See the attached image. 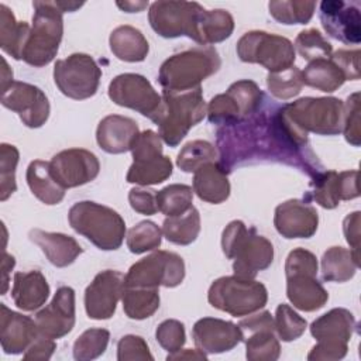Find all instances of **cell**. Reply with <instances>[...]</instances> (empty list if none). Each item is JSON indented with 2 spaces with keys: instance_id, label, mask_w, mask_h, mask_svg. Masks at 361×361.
<instances>
[{
  "instance_id": "obj_1",
  "label": "cell",
  "mask_w": 361,
  "mask_h": 361,
  "mask_svg": "<svg viewBox=\"0 0 361 361\" xmlns=\"http://www.w3.org/2000/svg\"><path fill=\"white\" fill-rule=\"evenodd\" d=\"M217 164L230 173L235 166L257 162H278L295 166L309 176L324 171L312 151L307 134L295 127L282 106L265 99L261 109L238 123L220 126Z\"/></svg>"
},
{
  "instance_id": "obj_2",
  "label": "cell",
  "mask_w": 361,
  "mask_h": 361,
  "mask_svg": "<svg viewBox=\"0 0 361 361\" xmlns=\"http://www.w3.org/2000/svg\"><path fill=\"white\" fill-rule=\"evenodd\" d=\"M162 102L151 118L158 126V134L169 147H176L192 127L206 116L202 89L162 90Z\"/></svg>"
},
{
  "instance_id": "obj_3",
  "label": "cell",
  "mask_w": 361,
  "mask_h": 361,
  "mask_svg": "<svg viewBox=\"0 0 361 361\" xmlns=\"http://www.w3.org/2000/svg\"><path fill=\"white\" fill-rule=\"evenodd\" d=\"M221 250L228 259H234V275L241 278L254 279L274 261L272 243L257 234L254 227L247 228L241 220H233L226 226L221 234Z\"/></svg>"
},
{
  "instance_id": "obj_4",
  "label": "cell",
  "mask_w": 361,
  "mask_h": 361,
  "mask_svg": "<svg viewBox=\"0 0 361 361\" xmlns=\"http://www.w3.org/2000/svg\"><path fill=\"white\" fill-rule=\"evenodd\" d=\"M220 65L219 52L213 47H193L169 56L159 68L158 82L165 90H192L200 87Z\"/></svg>"
},
{
  "instance_id": "obj_5",
  "label": "cell",
  "mask_w": 361,
  "mask_h": 361,
  "mask_svg": "<svg viewBox=\"0 0 361 361\" xmlns=\"http://www.w3.org/2000/svg\"><path fill=\"white\" fill-rule=\"evenodd\" d=\"M71 227L103 251L118 250L126 237L123 217L104 204L83 200L75 203L68 213Z\"/></svg>"
},
{
  "instance_id": "obj_6",
  "label": "cell",
  "mask_w": 361,
  "mask_h": 361,
  "mask_svg": "<svg viewBox=\"0 0 361 361\" xmlns=\"http://www.w3.org/2000/svg\"><path fill=\"white\" fill-rule=\"evenodd\" d=\"M32 27L23 49L21 59L35 68L52 62L63 34L62 11L55 1H34Z\"/></svg>"
},
{
  "instance_id": "obj_7",
  "label": "cell",
  "mask_w": 361,
  "mask_h": 361,
  "mask_svg": "<svg viewBox=\"0 0 361 361\" xmlns=\"http://www.w3.org/2000/svg\"><path fill=\"white\" fill-rule=\"evenodd\" d=\"M282 111L306 134L336 135L343 131L344 103L337 97H303L282 104Z\"/></svg>"
},
{
  "instance_id": "obj_8",
  "label": "cell",
  "mask_w": 361,
  "mask_h": 361,
  "mask_svg": "<svg viewBox=\"0 0 361 361\" xmlns=\"http://www.w3.org/2000/svg\"><path fill=\"white\" fill-rule=\"evenodd\" d=\"M209 303L234 317L247 316L267 305V288L254 279L237 275L216 279L207 293Z\"/></svg>"
},
{
  "instance_id": "obj_9",
  "label": "cell",
  "mask_w": 361,
  "mask_h": 361,
  "mask_svg": "<svg viewBox=\"0 0 361 361\" xmlns=\"http://www.w3.org/2000/svg\"><path fill=\"white\" fill-rule=\"evenodd\" d=\"M131 154L134 162L126 176L128 183L158 185L172 175V162L162 155V140L155 131L140 133L131 147Z\"/></svg>"
},
{
  "instance_id": "obj_10",
  "label": "cell",
  "mask_w": 361,
  "mask_h": 361,
  "mask_svg": "<svg viewBox=\"0 0 361 361\" xmlns=\"http://www.w3.org/2000/svg\"><path fill=\"white\" fill-rule=\"evenodd\" d=\"M237 55L243 62L259 63L269 72H279L293 66V44L281 35L265 31L245 32L237 42Z\"/></svg>"
},
{
  "instance_id": "obj_11",
  "label": "cell",
  "mask_w": 361,
  "mask_h": 361,
  "mask_svg": "<svg viewBox=\"0 0 361 361\" xmlns=\"http://www.w3.org/2000/svg\"><path fill=\"white\" fill-rule=\"evenodd\" d=\"M185 278V262L180 255L158 250L133 264L124 275V286L175 288Z\"/></svg>"
},
{
  "instance_id": "obj_12",
  "label": "cell",
  "mask_w": 361,
  "mask_h": 361,
  "mask_svg": "<svg viewBox=\"0 0 361 361\" xmlns=\"http://www.w3.org/2000/svg\"><path fill=\"white\" fill-rule=\"evenodd\" d=\"M102 69L87 54H72L54 66V82L59 92L73 100H85L96 94Z\"/></svg>"
},
{
  "instance_id": "obj_13",
  "label": "cell",
  "mask_w": 361,
  "mask_h": 361,
  "mask_svg": "<svg viewBox=\"0 0 361 361\" xmlns=\"http://www.w3.org/2000/svg\"><path fill=\"white\" fill-rule=\"evenodd\" d=\"M204 8L196 1H154L149 6L151 28L164 38L186 35L196 41V27Z\"/></svg>"
},
{
  "instance_id": "obj_14",
  "label": "cell",
  "mask_w": 361,
  "mask_h": 361,
  "mask_svg": "<svg viewBox=\"0 0 361 361\" xmlns=\"http://www.w3.org/2000/svg\"><path fill=\"white\" fill-rule=\"evenodd\" d=\"M109 97L113 103L138 111L152 118L159 109L162 97L147 78L138 73H121L109 85Z\"/></svg>"
},
{
  "instance_id": "obj_15",
  "label": "cell",
  "mask_w": 361,
  "mask_h": 361,
  "mask_svg": "<svg viewBox=\"0 0 361 361\" xmlns=\"http://www.w3.org/2000/svg\"><path fill=\"white\" fill-rule=\"evenodd\" d=\"M1 104L17 113L24 126L39 128L49 117V102L45 93L27 82L13 80L1 90Z\"/></svg>"
},
{
  "instance_id": "obj_16",
  "label": "cell",
  "mask_w": 361,
  "mask_h": 361,
  "mask_svg": "<svg viewBox=\"0 0 361 361\" xmlns=\"http://www.w3.org/2000/svg\"><path fill=\"white\" fill-rule=\"evenodd\" d=\"M51 172L65 189L92 182L100 171L97 157L83 148H69L58 152L49 161Z\"/></svg>"
},
{
  "instance_id": "obj_17",
  "label": "cell",
  "mask_w": 361,
  "mask_h": 361,
  "mask_svg": "<svg viewBox=\"0 0 361 361\" xmlns=\"http://www.w3.org/2000/svg\"><path fill=\"white\" fill-rule=\"evenodd\" d=\"M319 18L324 31L334 39L344 44H360V3L324 0L319 6Z\"/></svg>"
},
{
  "instance_id": "obj_18",
  "label": "cell",
  "mask_w": 361,
  "mask_h": 361,
  "mask_svg": "<svg viewBox=\"0 0 361 361\" xmlns=\"http://www.w3.org/2000/svg\"><path fill=\"white\" fill-rule=\"evenodd\" d=\"M312 190L306 200L313 199L323 209H334L341 200H351L360 196L358 171H322L312 178Z\"/></svg>"
},
{
  "instance_id": "obj_19",
  "label": "cell",
  "mask_w": 361,
  "mask_h": 361,
  "mask_svg": "<svg viewBox=\"0 0 361 361\" xmlns=\"http://www.w3.org/2000/svg\"><path fill=\"white\" fill-rule=\"evenodd\" d=\"M124 288V275L114 269L99 272L85 290V309L89 319L107 320L116 313Z\"/></svg>"
},
{
  "instance_id": "obj_20",
  "label": "cell",
  "mask_w": 361,
  "mask_h": 361,
  "mask_svg": "<svg viewBox=\"0 0 361 361\" xmlns=\"http://www.w3.org/2000/svg\"><path fill=\"white\" fill-rule=\"evenodd\" d=\"M245 357L250 361H275L279 358L281 345L275 337V323L269 312L252 314L240 322Z\"/></svg>"
},
{
  "instance_id": "obj_21",
  "label": "cell",
  "mask_w": 361,
  "mask_h": 361,
  "mask_svg": "<svg viewBox=\"0 0 361 361\" xmlns=\"http://www.w3.org/2000/svg\"><path fill=\"white\" fill-rule=\"evenodd\" d=\"M35 323L41 336L61 338L75 326V290L71 286L58 288L49 305L35 314Z\"/></svg>"
},
{
  "instance_id": "obj_22",
  "label": "cell",
  "mask_w": 361,
  "mask_h": 361,
  "mask_svg": "<svg viewBox=\"0 0 361 361\" xmlns=\"http://www.w3.org/2000/svg\"><path fill=\"white\" fill-rule=\"evenodd\" d=\"M317 224V212L307 200L290 199L275 209L274 226L285 238H310Z\"/></svg>"
},
{
  "instance_id": "obj_23",
  "label": "cell",
  "mask_w": 361,
  "mask_h": 361,
  "mask_svg": "<svg viewBox=\"0 0 361 361\" xmlns=\"http://www.w3.org/2000/svg\"><path fill=\"white\" fill-rule=\"evenodd\" d=\"M192 337L195 345L206 354L230 351L244 338L240 326L216 317L199 319L192 329Z\"/></svg>"
},
{
  "instance_id": "obj_24",
  "label": "cell",
  "mask_w": 361,
  "mask_h": 361,
  "mask_svg": "<svg viewBox=\"0 0 361 361\" xmlns=\"http://www.w3.org/2000/svg\"><path fill=\"white\" fill-rule=\"evenodd\" d=\"M39 336L35 320L0 303V341L6 354H21Z\"/></svg>"
},
{
  "instance_id": "obj_25",
  "label": "cell",
  "mask_w": 361,
  "mask_h": 361,
  "mask_svg": "<svg viewBox=\"0 0 361 361\" xmlns=\"http://www.w3.org/2000/svg\"><path fill=\"white\" fill-rule=\"evenodd\" d=\"M138 134V126L133 118L110 114L100 120L96 130V141L107 154H123L131 151Z\"/></svg>"
},
{
  "instance_id": "obj_26",
  "label": "cell",
  "mask_w": 361,
  "mask_h": 361,
  "mask_svg": "<svg viewBox=\"0 0 361 361\" xmlns=\"http://www.w3.org/2000/svg\"><path fill=\"white\" fill-rule=\"evenodd\" d=\"M28 237L41 248L48 261L58 268H65L73 264L75 259L83 252V248L73 237L62 233H51L41 228H32L30 230Z\"/></svg>"
},
{
  "instance_id": "obj_27",
  "label": "cell",
  "mask_w": 361,
  "mask_h": 361,
  "mask_svg": "<svg viewBox=\"0 0 361 361\" xmlns=\"http://www.w3.org/2000/svg\"><path fill=\"white\" fill-rule=\"evenodd\" d=\"M11 296L18 309L34 312L47 302L49 296V285L45 276L37 269L16 272Z\"/></svg>"
},
{
  "instance_id": "obj_28",
  "label": "cell",
  "mask_w": 361,
  "mask_h": 361,
  "mask_svg": "<svg viewBox=\"0 0 361 361\" xmlns=\"http://www.w3.org/2000/svg\"><path fill=\"white\" fill-rule=\"evenodd\" d=\"M286 296L293 307L303 312L319 310L329 300V293L317 276L303 274L286 276Z\"/></svg>"
},
{
  "instance_id": "obj_29",
  "label": "cell",
  "mask_w": 361,
  "mask_h": 361,
  "mask_svg": "<svg viewBox=\"0 0 361 361\" xmlns=\"http://www.w3.org/2000/svg\"><path fill=\"white\" fill-rule=\"evenodd\" d=\"M355 330L353 313L343 307H334L310 324V334L317 341L348 343Z\"/></svg>"
},
{
  "instance_id": "obj_30",
  "label": "cell",
  "mask_w": 361,
  "mask_h": 361,
  "mask_svg": "<svg viewBox=\"0 0 361 361\" xmlns=\"http://www.w3.org/2000/svg\"><path fill=\"white\" fill-rule=\"evenodd\" d=\"M228 173L217 164L209 162L200 166L193 176V192L203 202L219 204L230 196Z\"/></svg>"
},
{
  "instance_id": "obj_31",
  "label": "cell",
  "mask_w": 361,
  "mask_h": 361,
  "mask_svg": "<svg viewBox=\"0 0 361 361\" xmlns=\"http://www.w3.org/2000/svg\"><path fill=\"white\" fill-rule=\"evenodd\" d=\"M27 183L32 195L42 203L58 204L65 197V188L61 186L51 172V165L42 159H34L27 168Z\"/></svg>"
},
{
  "instance_id": "obj_32",
  "label": "cell",
  "mask_w": 361,
  "mask_h": 361,
  "mask_svg": "<svg viewBox=\"0 0 361 361\" xmlns=\"http://www.w3.org/2000/svg\"><path fill=\"white\" fill-rule=\"evenodd\" d=\"M109 44L114 56L124 62H141L147 58L149 51L144 34L131 25L114 28L110 34Z\"/></svg>"
},
{
  "instance_id": "obj_33",
  "label": "cell",
  "mask_w": 361,
  "mask_h": 361,
  "mask_svg": "<svg viewBox=\"0 0 361 361\" xmlns=\"http://www.w3.org/2000/svg\"><path fill=\"white\" fill-rule=\"evenodd\" d=\"M234 30V20L227 10H203L197 20L196 42L210 45L227 39Z\"/></svg>"
},
{
  "instance_id": "obj_34",
  "label": "cell",
  "mask_w": 361,
  "mask_h": 361,
  "mask_svg": "<svg viewBox=\"0 0 361 361\" xmlns=\"http://www.w3.org/2000/svg\"><path fill=\"white\" fill-rule=\"evenodd\" d=\"M30 30L25 21H17L13 11L0 4V47L6 54L20 61Z\"/></svg>"
},
{
  "instance_id": "obj_35",
  "label": "cell",
  "mask_w": 361,
  "mask_h": 361,
  "mask_svg": "<svg viewBox=\"0 0 361 361\" xmlns=\"http://www.w3.org/2000/svg\"><path fill=\"white\" fill-rule=\"evenodd\" d=\"M302 79L303 85L326 93L337 90L345 82L344 73L331 58H323L309 62L307 66L302 71Z\"/></svg>"
},
{
  "instance_id": "obj_36",
  "label": "cell",
  "mask_w": 361,
  "mask_h": 361,
  "mask_svg": "<svg viewBox=\"0 0 361 361\" xmlns=\"http://www.w3.org/2000/svg\"><path fill=\"white\" fill-rule=\"evenodd\" d=\"M358 268L360 262L344 247H330L322 257V276L327 282H347Z\"/></svg>"
},
{
  "instance_id": "obj_37",
  "label": "cell",
  "mask_w": 361,
  "mask_h": 361,
  "mask_svg": "<svg viewBox=\"0 0 361 361\" xmlns=\"http://www.w3.org/2000/svg\"><path fill=\"white\" fill-rule=\"evenodd\" d=\"M124 313L134 320L151 317L159 307L158 288L124 286L121 295Z\"/></svg>"
},
{
  "instance_id": "obj_38",
  "label": "cell",
  "mask_w": 361,
  "mask_h": 361,
  "mask_svg": "<svg viewBox=\"0 0 361 361\" xmlns=\"http://www.w3.org/2000/svg\"><path fill=\"white\" fill-rule=\"evenodd\" d=\"M200 233V214L196 207H190L186 213L166 217L162 223V234L176 245L192 244Z\"/></svg>"
},
{
  "instance_id": "obj_39",
  "label": "cell",
  "mask_w": 361,
  "mask_h": 361,
  "mask_svg": "<svg viewBox=\"0 0 361 361\" xmlns=\"http://www.w3.org/2000/svg\"><path fill=\"white\" fill-rule=\"evenodd\" d=\"M193 189L188 185L172 183L157 192L158 212L166 217L179 216L192 207Z\"/></svg>"
},
{
  "instance_id": "obj_40",
  "label": "cell",
  "mask_w": 361,
  "mask_h": 361,
  "mask_svg": "<svg viewBox=\"0 0 361 361\" xmlns=\"http://www.w3.org/2000/svg\"><path fill=\"white\" fill-rule=\"evenodd\" d=\"M219 154L216 147L204 140H193L183 145L176 158V165L183 172H196L209 162H217Z\"/></svg>"
},
{
  "instance_id": "obj_41",
  "label": "cell",
  "mask_w": 361,
  "mask_h": 361,
  "mask_svg": "<svg viewBox=\"0 0 361 361\" xmlns=\"http://www.w3.org/2000/svg\"><path fill=\"white\" fill-rule=\"evenodd\" d=\"M269 14L281 24H307L313 17L316 3L314 1H269Z\"/></svg>"
},
{
  "instance_id": "obj_42",
  "label": "cell",
  "mask_w": 361,
  "mask_h": 361,
  "mask_svg": "<svg viewBox=\"0 0 361 361\" xmlns=\"http://www.w3.org/2000/svg\"><path fill=\"white\" fill-rule=\"evenodd\" d=\"M267 86L274 97L281 100L292 99L302 92V71L293 65L279 72H269L267 76Z\"/></svg>"
},
{
  "instance_id": "obj_43",
  "label": "cell",
  "mask_w": 361,
  "mask_h": 361,
  "mask_svg": "<svg viewBox=\"0 0 361 361\" xmlns=\"http://www.w3.org/2000/svg\"><path fill=\"white\" fill-rule=\"evenodd\" d=\"M162 241L161 228L149 220H144L131 227L127 233V247L133 254H144L157 250Z\"/></svg>"
},
{
  "instance_id": "obj_44",
  "label": "cell",
  "mask_w": 361,
  "mask_h": 361,
  "mask_svg": "<svg viewBox=\"0 0 361 361\" xmlns=\"http://www.w3.org/2000/svg\"><path fill=\"white\" fill-rule=\"evenodd\" d=\"M110 333L106 329L85 330L73 343V358L89 361L100 357L109 344Z\"/></svg>"
},
{
  "instance_id": "obj_45",
  "label": "cell",
  "mask_w": 361,
  "mask_h": 361,
  "mask_svg": "<svg viewBox=\"0 0 361 361\" xmlns=\"http://www.w3.org/2000/svg\"><path fill=\"white\" fill-rule=\"evenodd\" d=\"M293 48H296L300 56L309 62L330 58L333 54L331 44L316 28L300 31L295 39Z\"/></svg>"
},
{
  "instance_id": "obj_46",
  "label": "cell",
  "mask_w": 361,
  "mask_h": 361,
  "mask_svg": "<svg viewBox=\"0 0 361 361\" xmlns=\"http://www.w3.org/2000/svg\"><path fill=\"white\" fill-rule=\"evenodd\" d=\"M274 323L278 337L286 343L299 338L307 327V322L285 303H281L276 307Z\"/></svg>"
},
{
  "instance_id": "obj_47",
  "label": "cell",
  "mask_w": 361,
  "mask_h": 361,
  "mask_svg": "<svg viewBox=\"0 0 361 361\" xmlns=\"http://www.w3.org/2000/svg\"><path fill=\"white\" fill-rule=\"evenodd\" d=\"M20 152L11 145L3 142L0 145V200H7L17 189L16 168L18 164Z\"/></svg>"
},
{
  "instance_id": "obj_48",
  "label": "cell",
  "mask_w": 361,
  "mask_h": 361,
  "mask_svg": "<svg viewBox=\"0 0 361 361\" xmlns=\"http://www.w3.org/2000/svg\"><path fill=\"white\" fill-rule=\"evenodd\" d=\"M157 341L159 345L166 350L169 354L179 351L186 341V334H185V326L179 320L175 319H168L159 323L155 331Z\"/></svg>"
},
{
  "instance_id": "obj_49",
  "label": "cell",
  "mask_w": 361,
  "mask_h": 361,
  "mask_svg": "<svg viewBox=\"0 0 361 361\" xmlns=\"http://www.w3.org/2000/svg\"><path fill=\"white\" fill-rule=\"evenodd\" d=\"M343 133L345 141L354 147H358L361 142V130H360V92L350 94L344 103V120H343Z\"/></svg>"
},
{
  "instance_id": "obj_50",
  "label": "cell",
  "mask_w": 361,
  "mask_h": 361,
  "mask_svg": "<svg viewBox=\"0 0 361 361\" xmlns=\"http://www.w3.org/2000/svg\"><path fill=\"white\" fill-rule=\"evenodd\" d=\"M117 360L118 361H133V360H154V355L149 353L148 344L140 336L127 334L118 340L117 344Z\"/></svg>"
},
{
  "instance_id": "obj_51",
  "label": "cell",
  "mask_w": 361,
  "mask_h": 361,
  "mask_svg": "<svg viewBox=\"0 0 361 361\" xmlns=\"http://www.w3.org/2000/svg\"><path fill=\"white\" fill-rule=\"evenodd\" d=\"M310 275L317 276V259L313 252L305 248H295L289 252L285 262V275Z\"/></svg>"
},
{
  "instance_id": "obj_52",
  "label": "cell",
  "mask_w": 361,
  "mask_h": 361,
  "mask_svg": "<svg viewBox=\"0 0 361 361\" xmlns=\"http://www.w3.org/2000/svg\"><path fill=\"white\" fill-rule=\"evenodd\" d=\"M128 202L133 210L141 214H155L158 212L157 204V192L151 189H142V188H133L128 192Z\"/></svg>"
},
{
  "instance_id": "obj_53",
  "label": "cell",
  "mask_w": 361,
  "mask_h": 361,
  "mask_svg": "<svg viewBox=\"0 0 361 361\" xmlns=\"http://www.w3.org/2000/svg\"><path fill=\"white\" fill-rule=\"evenodd\" d=\"M330 58L341 69L345 80L360 79V49H338Z\"/></svg>"
},
{
  "instance_id": "obj_54",
  "label": "cell",
  "mask_w": 361,
  "mask_h": 361,
  "mask_svg": "<svg viewBox=\"0 0 361 361\" xmlns=\"http://www.w3.org/2000/svg\"><path fill=\"white\" fill-rule=\"evenodd\" d=\"M348 350L347 343H326L317 341L316 345L307 354L309 361H319V360H341L345 357Z\"/></svg>"
},
{
  "instance_id": "obj_55",
  "label": "cell",
  "mask_w": 361,
  "mask_h": 361,
  "mask_svg": "<svg viewBox=\"0 0 361 361\" xmlns=\"http://www.w3.org/2000/svg\"><path fill=\"white\" fill-rule=\"evenodd\" d=\"M360 212H353L343 221V231L354 258L360 262Z\"/></svg>"
},
{
  "instance_id": "obj_56",
  "label": "cell",
  "mask_w": 361,
  "mask_h": 361,
  "mask_svg": "<svg viewBox=\"0 0 361 361\" xmlns=\"http://www.w3.org/2000/svg\"><path fill=\"white\" fill-rule=\"evenodd\" d=\"M56 348V344L52 338L38 336V338L25 350L23 355L24 360H49Z\"/></svg>"
},
{
  "instance_id": "obj_57",
  "label": "cell",
  "mask_w": 361,
  "mask_h": 361,
  "mask_svg": "<svg viewBox=\"0 0 361 361\" xmlns=\"http://www.w3.org/2000/svg\"><path fill=\"white\" fill-rule=\"evenodd\" d=\"M207 355L206 353L200 351L199 348L197 350H192V348H186V350H179L176 353H172V354H168L166 360L171 361V360H206Z\"/></svg>"
},
{
  "instance_id": "obj_58",
  "label": "cell",
  "mask_w": 361,
  "mask_h": 361,
  "mask_svg": "<svg viewBox=\"0 0 361 361\" xmlns=\"http://www.w3.org/2000/svg\"><path fill=\"white\" fill-rule=\"evenodd\" d=\"M16 265V259L13 255L7 254L6 248H3V262H1V269H3V289H1V295L6 293L7 288H8V272L14 268Z\"/></svg>"
},
{
  "instance_id": "obj_59",
  "label": "cell",
  "mask_w": 361,
  "mask_h": 361,
  "mask_svg": "<svg viewBox=\"0 0 361 361\" xmlns=\"http://www.w3.org/2000/svg\"><path fill=\"white\" fill-rule=\"evenodd\" d=\"M116 4L126 13H140L148 6V1H117Z\"/></svg>"
},
{
  "instance_id": "obj_60",
  "label": "cell",
  "mask_w": 361,
  "mask_h": 361,
  "mask_svg": "<svg viewBox=\"0 0 361 361\" xmlns=\"http://www.w3.org/2000/svg\"><path fill=\"white\" fill-rule=\"evenodd\" d=\"M1 63H3V72H1V90H3L13 82V71L8 68L4 58H1Z\"/></svg>"
}]
</instances>
